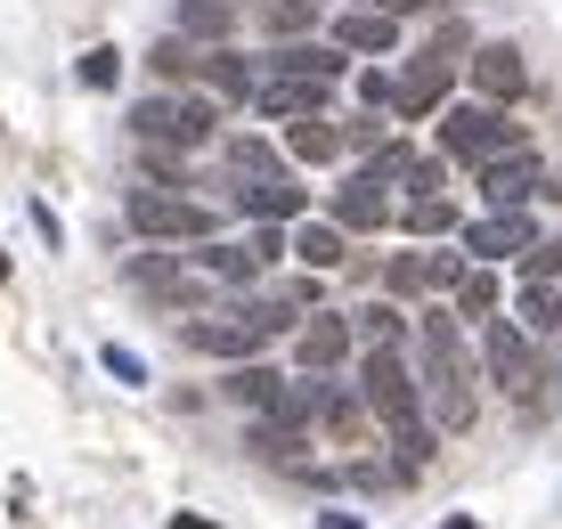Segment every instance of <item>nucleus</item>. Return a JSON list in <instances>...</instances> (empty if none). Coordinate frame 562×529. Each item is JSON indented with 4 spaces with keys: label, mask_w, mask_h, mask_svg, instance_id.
Here are the masks:
<instances>
[{
    "label": "nucleus",
    "mask_w": 562,
    "mask_h": 529,
    "mask_svg": "<svg viewBox=\"0 0 562 529\" xmlns=\"http://www.w3.org/2000/svg\"><path fill=\"white\" fill-rule=\"evenodd\" d=\"M481 195H490V212H521L538 195V155L514 147V155H497V164H481Z\"/></svg>",
    "instance_id": "nucleus-12"
},
{
    "label": "nucleus",
    "mask_w": 562,
    "mask_h": 529,
    "mask_svg": "<svg viewBox=\"0 0 562 529\" xmlns=\"http://www.w3.org/2000/svg\"><path fill=\"white\" fill-rule=\"evenodd\" d=\"M310 9H318V0H269V33H285V42L310 33Z\"/></svg>",
    "instance_id": "nucleus-35"
},
{
    "label": "nucleus",
    "mask_w": 562,
    "mask_h": 529,
    "mask_svg": "<svg viewBox=\"0 0 562 529\" xmlns=\"http://www.w3.org/2000/svg\"><path fill=\"white\" fill-rule=\"evenodd\" d=\"M449 293H457V309H464V318H490V309H497V278H490V269H464V278H457Z\"/></svg>",
    "instance_id": "nucleus-30"
},
{
    "label": "nucleus",
    "mask_w": 562,
    "mask_h": 529,
    "mask_svg": "<svg viewBox=\"0 0 562 529\" xmlns=\"http://www.w3.org/2000/svg\"><path fill=\"white\" fill-rule=\"evenodd\" d=\"M318 529H367L359 514H318Z\"/></svg>",
    "instance_id": "nucleus-39"
},
{
    "label": "nucleus",
    "mask_w": 562,
    "mask_h": 529,
    "mask_svg": "<svg viewBox=\"0 0 562 529\" xmlns=\"http://www.w3.org/2000/svg\"><path fill=\"white\" fill-rule=\"evenodd\" d=\"M464 278L457 252H400L392 261V293H449Z\"/></svg>",
    "instance_id": "nucleus-19"
},
{
    "label": "nucleus",
    "mask_w": 562,
    "mask_h": 529,
    "mask_svg": "<svg viewBox=\"0 0 562 529\" xmlns=\"http://www.w3.org/2000/svg\"><path fill=\"white\" fill-rule=\"evenodd\" d=\"M171 529H221V521H204V514H171Z\"/></svg>",
    "instance_id": "nucleus-40"
},
{
    "label": "nucleus",
    "mask_w": 562,
    "mask_h": 529,
    "mask_svg": "<svg viewBox=\"0 0 562 529\" xmlns=\"http://www.w3.org/2000/svg\"><path fill=\"white\" fill-rule=\"evenodd\" d=\"M131 285H139V293H155L164 309H180V318H188V309H204V269L155 261V252H147V261H131Z\"/></svg>",
    "instance_id": "nucleus-11"
},
{
    "label": "nucleus",
    "mask_w": 562,
    "mask_h": 529,
    "mask_svg": "<svg viewBox=\"0 0 562 529\" xmlns=\"http://www.w3.org/2000/svg\"><path fill=\"white\" fill-rule=\"evenodd\" d=\"M457 57H464V25H440L432 42L416 49V66L392 82V106L400 114H432L440 98H449V82H457Z\"/></svg>",
    "instance_id": "nucleus-3"
},
{
    "label": "nucleus",
    "mask_w": 562,
    "mask_h": 529,
    "mask_svg": "<svg viewBox=\"0 0 562 529\" xmlns=\"http://www.w3.org/2000/svg\"><path fill=\"white\" fill-rule=\"evenodd\" d=\"M74 74H82V90H114V82H123V57H114V49H90Z\"/></svg>",
    "instance_id": "nucleus-34"
},
{
    "label": "nucleus",
    "mask_w": 562,
    "mask_h": 529,
    "mask_svg": "<svg viewBox=\"0 0 562 529\" xmlns=\"http://www.w3.org/2000/svg\"><path fill=\"white\" fill-rule=\"evenodd\" d=\"M359 399L375 407V424L392 432L400 473H424V457H432V424H424V391L408 375V359H400V342H375L359 359Z\"/></svg>",
    "instance_id": "nucleus-1"
},
{
    "label": "nucleus",
    "mask_w": 562,
    "mask_h": 529,
    "mask_svg": "<svg viewBox=\"0 0 562 529\" xmlns=\"http://www.w3.org/2000/svg\"><path fill=\"white\" fill-rule=\"evenodd\" d=\"M521 147V131L506 123L497 106H449L440 114V155H457V164H497V155H514Z\"/></svg>",
    "instance_id": "nucleus-5"
},
{
    "label": "nucleus",
    "mask_w": 562,
    "mask_h": 529,
    "mask_svg": "<svg viewBox=\"0 0 562 529\" xmlns=\"http://www.w3.org/2000/svg\"><path fill=\"white\" fill-rule=\"evenodd\" d=\"M196 269H204V278H221V285H254L261 278V252L254 245H204Z\"/></svg>",
    "instance_id": "nucleus-24"
},
{
    "label": "nucleus",
    "mask_w": 562,
    "mask_h": 529,
    "mask_svg": "<svg viewBox=\"0 0 562 529\" xmlns=\"http://www.w3.org/2000/svg\"><path fill=\"white\" fill-rule=\"evenodd\" d=\"M521 335H554V326H562V293L547 285V278H530V285H521Z\"/></svg>",
    "instance_id": "nucleus-28"
},
{
    "label": "nucleus",
    "mask_w": 562,
    "mask_h": 529,
    "mask_svg": "<svg viewBox=\"0 0 562 529\" xmlns=\"http://www.w3.org/2000/svg\"><path fill=\"white\" fill-rule=\"evenodd\" d=\"M326 90H335V82H310V74H261V82H254V106L294 123V114H326Z\"/></svg>",
    "instance_id": "nucleus-14"
},
{
    "label": "nucleus",
    "mask_w": 562,
    "mask_h": 529,
    "mask_svg": "<svg viewBox=\"0 0 562 529\" xmlns=\"http://www.w3.org/2000/svg\"><path fill=\"white\" fill-rule=\"evenodd\" d=\"M147 66H155V74H164V82H188V74H196V49H188V33H171V42H164V49H155V57H147Z\"/></svg>",
    "instance_id": "nucleus-31"
},
{
    "label": "nucleus",
    "mask_w": 562,
    "mask_h": 529,
    "mask_svg": "<svg viewBox=\"0 0 562 529\" xmlns=\"http://www.w3.org/2000/svg\"><path fill=\"white\" fill-rule=\"evenodd\" d=\"M392 221V195H383V171H359V180L335 188V228L342 237H375Z\"/></svg>",
    "instance_id": "nucleus-10"
},
{
    "label": "nucleus",
    "mask_w": 562,
    "mask_h": 529,
    "mask_svg": "<svg viewBox=\"0 0 562 529\" xmlns=\"http://www.w3.org/2000/svg\"><path fill=\"white\" fill-rule=\"evenodd\" d=\"M106 375H114V383H147V367H139V350H114V342H106Z\"/></svg>",
    "instance_id": "nucleus-37"
},
{
    "label": "nucleus",
    "mask_w": 562,
    "mask_h": 529,
    "mask_svg": "<svg viewBox=\"0 0 562 529\" xmlns=\"http://www.w3.org/2000/svg\"><path fill=\"white\" fill-rule=\"evenodd\" d=\"M237 204L254 212V221H302V212H310V188H294L285 171H269V180L237 188Z\"/></svg>",
    "instance_id": "nucleus-21"
},
{
    "label": "nucleus",
    "mask_w": 562,
    "mask_h": 529,
    "mask_svg": "<svg viewBox=\"0 0 562 529\" xmlns=\"http://www.w3.org/2000/svg\"><path fill=\"white\" fill-rule=\"evenodd\" d=\"M359 98H367V114H383V106H392V74L367 66V74H359Z\"/></svg>",
    "instance_id": "nucleus-36"
},
{
    "label": "nucleus",
    "mask_w": 562,
    "mask_h": 529,
    "mask_svg": "<svg viewBox=\"0 0 562 529\" xmlns=\"http://www.w3.org/2000/svg\"><path fill=\"white\" fill-rule=\"evenodd\" d=\"M221 383H228V399H237V407H261V399H269V391H278V375H269V367H261V359H237V367H228V375H221Z\"/></svg>",
    "instance_id": "nucleus-29"
},
{
    "label": "nucleus",
    "mask_w": 562,
    "mask_h": 529,
    "mask_svg": "<svg viewBox=\"0 0 562 529\" xmlns=\"http://www.w3.org/2000/svg\"><path fill=\"white\" fill-rule=\"evenodd\" d=\"M416 391L449 432L473 424V359H464V342H457V318H440V309H424V375H416Z\"/></svg>",
    "instance_id": "nucleus-2"
},
{
    "label": "nucleus",
    "mask_w": 562,
    "mask_h": 529,
    "mask_svg": "<svg viewBox=\"0 0 562 529\" xmlns=\"http://www.w3.org/2000/svg\"><path fill=\"white\" fill-rule=\"evenodd\" d=\"M521 278H562V237H530V252H521Z\"/></svg>",
    "instance_id": "nucleus-33"
},
{
    "label": "nucleus",
    "mask_w": 562,
    "mask_h": 529,
    "mask_svg": "<svg viewBox=\"0 0 562 529\" xmlns=\"http://www.w3.org/2000/svg\"><path fill=\"white\" fill-rule=\"evenodd\" d=\"M294 350H302L310 375H326V367H342V350H351V326H342L335 309H310V326L294 335Z\"/></svg>",
    "instance_id": "nucleus-20"
},
{
    "label": "nucleus",
    "mask_w": 562,
    "mask_h": 529,
    "mask_svg": "<svg viewBox=\"0 0 562 529\" xmlns=\"http://www.w3.org/2000/svg\"><path fill=\"white\" fill-rule=\"evenodd\" d=\"M245 440H254V457H261V464H302V448H310L302 424H269V416H261Z\"/></svg>",
    "instance_id": "nucleus-26"
},
{
    "label": "nucleus",
    "mask_w": 562,
    "mask_h": 529,
    "mask_svg": "<svg viewBox=\"0 0 562 529\" xmlns=\"http://www.w3.org/2000/svg\"><path fill=\"white\" fill-rule=\"evenodd\" d=\"M538 195H554V204H562V164H554V171H538Z\"/></svg>",
    "instance_id": "nucleus-38"
},
{
    "label": "nucleus",
    "mask_w": 562,
    "mask_h": 529,
    "mask_svg": "<svg viewBox=\"0 0 562 529\" xmlns=\"http://www.w3.org/2000/svg\"><path fill=\"white\" fill-rule=\"evenodd\" d=\"M359 342H367V350H375V342H400V309H392V302H367V309H359Z\"/></svg>",
    "instance_id": "nucleus-32"
},
{
    "label": "nucleus",
    "mask_w": 562,
    "mask_h": 529,
    "mask_svg": "<svg viewBox=\"0 0 562 529\" xmlns=\"http://www.w3.org/2000/svg\"><path fill=\"white\" fill-rule=\"evenodd\" d=\"M440 529H481V521H473V514H457V521H440Z\"/></svg>",
    "instance_id": "nucleus-42"
},
{
    "label": "nucleus",
    "mask_w": 562,
    "mask_h": 529,
    "mask_svg": "<svg viewBox=\"0 0 562 529\" xmlns=\"http://www.w3.org/2000/svg\"><path fill=\"white\" fill-rule=\"evenodd\" d=\"M294 261H302V269H335V261H342V228H335V221H302V228H294Z\"/></svg>",
    "instance_id": "nucleus-27"
},
{
    "label": "nucleus",
    "mask_w": 562,
    "mask_h": 529,
    "mask_svg": "<svg viewBox=\"0 0 562 529\" xmlns=\"http://www.w3.org/2000/svg\"><path fill=\"white\" fill-rule=\"evenodd\" d=\"M400 228H408V237L416 245H432V237H457V204H449V195H408V204H400Z\"/></svg>",
    "instance_id": "nucleus-23"
},
{
    "label": "nucleus",
    "mask_w": 562,
    "mask_h": 529,
    "mask_svg": "<svg viewBox=\"0 0 562 529\" xmlns=\"http://www.w3.org/2000/svg\"><path fill=\"white\" fill-rule=\"evenodd\" d=\"M335 42L351 49V57H392V49H400V16H392V9H367V0H359V9L335 16Z\"/></svg>",
    "instance_id": "nucleus-13"
},
{
    "label": "nucleus",
    "mask_w": 562,
    "mask_h": 529,
    "mask_svg": "<svg viewBox=\"0 0 562 529\" xmlns=\"http://www.w3.org/2000/svg\"><path fill=\"white\" fill-rule=\"evenodd\" d=\"M188 82H204L212 98H228V106H245V98H254V82H261V74L245 66L237 49H196V74H188Z\"/></svg>",
    "instance_id": "nucleus-18"
},
{
    "label": "nucleus",
    "mask_w": 562,
    "mask_h": 529,
    "mask_svg": "<svg viewBox=\"0 0 562 529\" xmlns=\"http://www.w3.org/2000/svg\"><path fill=\"white\" fill-rule=\"evenodd\" d=\"M490 375L506 383L521 407H538V367H530V335H521L514 318H497V309H490Z\"/></svg>",
    "instance_id": "nucleus-8"
},
{
    "label": "nucleus",
    "mask_w": 562,
    "mask_h": 529,
    "mask_svg": "<svg viewBox=\"0 0 562 529\" xmlns=\"http://www.w3.org/2000/svg\"><path fill=\"white\" fill-rule=\"evenodd\" d=\"M310 424H326L335 448H367V440H375V407H367L351 383H318V416H310Z\"/></svg>",
    "instance_id": "nucleus-9"
},
{
    "label": "nucleus",
    "mask_w": 562,
    "mask_h": 529,
    "mask_svg": "<svg viewBox=\"0 0 562 529\" xmlns=\"http://www.w3.org/2000/svg\"><path fill=\"white\" fill-rule=\"evenodd\" d=\"M0 278H9V252H0Z\"/></svg>",
    "instance_id": "nucleus-43"
},
{
    "label": "nucleus",
    "mask_w": 562,
    "mask_h": 529,
    "mask_svg": "<svg viewBox=\"0 0 562 529\" xmlns=\"http://www.w3.org/2000/svg\"><path fill=\"white\" fill-rule=\"evenodd\" d=\"M261 66L269 74H310V82H342V74H351V49L342 42H285V49H269Z\"/></svg>",
    "instance_id": "nucleus-15"
},
{
    "label": "nucleus",
    "mask_w": 562,
    "mask_h": 529,
    "mask_svg": "<svg viewBox=\"0 0 562 529\" xmlns=\"http://www.w3.org/2000/svg\"><path fill=\"white\" fill-rule=\"evenodd\" d=\"M285 155H294V164H335L342 131L326 123V114H294V123H285Z\"/></svg>",
    "instance_id": "nucleus-22"
},
{
    "label": "nucleus",
    "mask_w": 562,
    "mask_h": 529,
    "mask_svg": "<svg viewBox=\"0 0 562 529\" xmlns=\"http://www.w3.org/2000/svg\"><path fill=\"white\" fill-rule=\"evenodd\" d=\"M473 90L490 98V106L521 98V49H514V42H481V49H473Z\"/></svg>",
    "instance_id": "nucleus-17"
},
{
    "label": "nucleus",
    "mask_w": 562,
    "mask_h": 529,
    "mask_svg": "<svg viewBox=\"0 0 562 529\" xmlns=\"http://www.w3.org/2000/svg\"><path fill=\"white\" fill-rule=\"evenodd\" d=\"M131 228L139 237H164V245H204L212 237V212L196 204V195H180V188H131Z\"/></svg>",
    "instance_id": "nucleus-7"
},
{
    "label": "nucleus",
    "mask_w": 562,
    "mask_h": 529,
    "mask_svg": "<svg viewBox=\"0 0 562 529\" xmlns=\"http://www.w3.org/2000/svg\"><path fill=\"white\" fill-rule=\"evenodd\" d=\"M269 335H285V318L269 302H245V309H212V318L188 326V350H212V359H254Z\"/></svg>",
    "instance_id": "nucleus-4"
},
{
    "label": "nucleus",
    "mask_w": 562,
    "mask_h": 529,
    "mask_svg": "<svg viewBox=\"0 0 562 529\" xmlns=\"http://www.w3.org/2000/svg\"><path fill=\"white\" fill-rule=\"evenodd\" d=\"M367 9H392V16H408V9H424V0H367Z\"/></svg>",
    "instance_id": "nucleus-41"
},
{
    "label": "nucleus",
    "mask_w": 562,
    "mask_h": 529,
    "mask_svg": "<svg viewBox=\"0 0 562 529\" xmlns=\"http://www.w3.org/2000/svg\"><path fill=\"white\" fill-rule=\"evenodd\" d=\"M228 25H237V0H180L188 42H228Z\"/></svg>",
    "instance_id": "nucleus-25"
},
{
    "label": "nucleus",
    "mask_w": 562,
    "mask_h": 529,
    "mask_svg": "<svg viewBox=\"0 0 562 529\" xmlns=\"http://www.w3.org/2000/svg\"><path fill=\"white\" fill-rule=\"evenodd\" d=\"M131 131H139L147 147L188 155V147H204V139H212V98H196V90H180V98H147V106L131 114Z\"/></svg>",
    "instance_id": "nucleus-6"
},
{
    "label": "nucleus",
    "mask_w": 562,
    "mask_h": 529,
    "mask_svg": "<svg viewBox=\"0 0 562 529\" xmlns=\"http://www.w3.org/2000/svg\"><path fill=\"white\" fill-rule=\"evenodd\" d=\"M530 212H490V221L464 228V252H481V261H506V252H530Z\"/></svg>",
    "instance_id": "nucleus-16"
}]
</instances>
